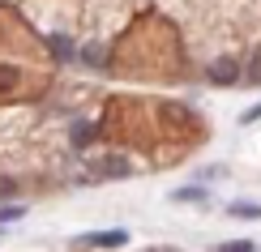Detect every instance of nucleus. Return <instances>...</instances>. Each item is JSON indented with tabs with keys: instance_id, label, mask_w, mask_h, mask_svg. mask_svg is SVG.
I'll list each match as a JSON object with an SVG mask.
<instances>
[{
	"instance_id": "nucleus-1",
	"label": "nucleus",
	"mask_w": 261,
	"mask_h": 252,
	"mask_svg": "<svg viewBox=\"0 0 261 252\" xmlns=\"http://www.w3.org/2000/svg\"><path fill=\"white\" fill-rule=\"evenodd\" d=\"M120 244H128V231H90V235H77L73 239V252H90V248H120Z\"/></svg>"
},
{
	"instance_id": "nucleus-2",
	"label": "nucleus",
	"mask_w": 261,
	"mask_h": 252,
	"mask_svg": "<svg viewBox=\"0 0 261 252\" xmlns=\"http://www.w3.org/2000/svg\"><path fill=\"white\" fill-rule=\"evenodd\" d=\"M210 77L219 81V86H231L236 77H240V69H236V60H219V64L210 69Z\"/></svg>"
},
{
	"instance_id": "nucleus-3",
	"label": "nucleus",
	"mask_w": 261,
	"mask_h": 252,
	"mask_svg": "<svg viewBox=\"0 0 261 252\" xmlns=\"http://www.w3.org/2000/svg\"><path fill=\"white\" fill-rule=\"evenodd\" d=\"M47 43H51V56H56V60H69V56H73V39H64V35H51Z\"/></svg>"
},
{
	"instance_id": "nucleus-4",
	"label": "nucleus",
	"mask_w": 261,
	"mask_h": 252,
	"mask_svg": "<svg viewBox=\"0 0 261 252\" xmlns=\"http://www.w3.org/2000/svg\"><path fill=\"white\" fill-rule=\"evenodd\" d=\"M99 171H107V180H124V175H128V162H124V158H103Z\"/></svg>"
},
{
	"instance_id": "nucleus-5",
	"label": "nucleus",
	"mask_w": 261,
	"mask_h": 252,
	"mask_svg": "<svg viewBox=\"0 0 261 252\" xmlns=\"http://www.w3.org/2000/svg\"><path fill=\"white\" fill-rule=\"evenodd\" d=\"M227 214H236V218H261V205L257 201H236Z\"/></svg>"
},
{
	"instance_id": "nucleus-6",
	"label": "nucleus",
	"mask_w": 261,
	"mask_h": 252,
	"mask_svg": "<svg viewBox=\"0 0 261 252\" xmlns=\"http://www.w3.org/2000/svg\"><path fill=\"white\" fill-rule=\"evenodd\" d=\"M17 86V69L13 64H0V90H13Z\"/></svg>"
},
{
	"instance_id": "nucleus-7",
	"label": "nucleus",
	"mask_w": 261,
	"mask_h": 252,
	"mask_svg": "<svg viewBox=\"0 0 261 252\" xmlns=\"http://www.w3.org/2000/svg\"><path fill=\"white\" fill-rule=\"evenodd\" d=\"M219 252H253V239H227Z\"/></svg>"
},
{
	"instance_id": "nucleus-8",
	"label": "nucleus",
	"mask_w": 261,
	"mask_h": 252,
	"mask_svg": "<svg viewBox=\"0 0 261 252\" xmlns=\"http://www.w3.org/2000/svg\"><path fill=\"white\" fill-rule=\"evenodd\" d=\"M248 81H253V86H261V47L253 51V64H248Z\"/></svg>"
},
{
	"instance_id": "nucleus-9",
	"label": "nucleus",
	"mask_w": 261,
	"mask_h": 252,
	"mask_svg": "<svg viewBox=\"0 0 261 252\" xmlns=\"http://www.w3.org/2000/svg\"><path fill=\"white\" fill-rule=\"evenodd\" d=\"M21 214H26L21 205H0V222H17Z\"/></svg>"
},
{
	"instance_id": "nucleus-10",
	"label": "nucleus",
	"mask_w": 261,
	"mask_h": 252,
	"mask_svg": "<svg viewBox=\"0 0 261 252\" xmlns=\"http://www.w3.org/2000/svg\"><path fill=\"white\" fill-rule=\"evenodd\" d=\"M107 56H103V47H86V64H103Z\"/></svg>"
},
{
	"instance_id": "nucleus-11",
	"label": "nucleus",
	"mask_w": 261,
	"mask_h": 252,
	"mask_svg": "<svg viewBox=\"0 0 261 252\" xmlns=\"http://www.w3.org/2000/svg\"><path fill=\"white\" fill-rule=\"evenodd\" d=\"M13 192H17V184H13V180H0V197H13Z\"/></svg>"
},
{
	"instance_id": "nucleus-12",
	"label": "nucleus",
	"mask_w": 261,
	"mask_h": 252,
	"mask_svg": "<svg viewBox=\"0 0 261 252\" xmlns=\"http://www.w3.org/2000/svg\"><path fill=\"white\" fill-rule=\"evenodd\" d=\"M253 120H261V103L253 107V111H244V124H253Z\"/></svg>"
},
{
	"instance_id": "nucleus-13",
	"label": "nucleus",
	"mask_w": 261,
	"mask_h": 252,
	"mask_svg": "<svg viewBox=\"0 0 261 252\" xmlns=\"http://www.w3.org/2000/svg\"><path fill=\"white\" fill-rule=\"evenodd\" d=\"M159 252H171V248H159Z\"/></svg>"
}]
</instances>
